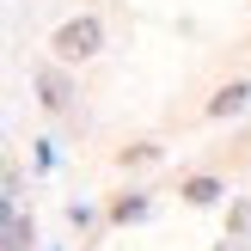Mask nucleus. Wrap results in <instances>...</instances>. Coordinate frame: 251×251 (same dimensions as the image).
I'll return each instance as SVG.
<instances>
[{"label": "nucleus", "instance_id": "obj_1", "mask_svg": "<svg viewBox=\"0 0 251 251\" xmlns=\"http://www.w3.org/2000/svg\"><path fill=\"white\" fill-rule=\"evenodd\" d=\"M98 43H104V25H98V19H68L49 49H55V61H92Z\"/></svg>", "mask_w": 251, "mask_h": 251}, {"label": "nucleus", "instance_id": "obj_2", "mask_svg": "<svg viewBox=\"0 0 251 251\" xmlns=\"http://www.w3.org/2000/svg\"><path fill=\"white\" fill-rule=\"evenodd\" d=\"M251 104V92H245V86L239 80H233V86H221V92L215 98H208V117H239V110Z\"/></svg>", "mask_w": 251, "mask_h": 251}, {"label": "nucleus", "instance_id": "obj_3", "mask_svg": "<svg viewBox=\"0 0 251 251\" xmlns=\"http://www.w3.org/2000/svg\"><path fill=\"white\" fill-rule=\"evenodd\" d=\"M37 92H43V104H49V110H68V98H74V92H68V80H61L55 68L37 74Z\"/></svg>", "mask_w": 251, "mask_h": 251}, {"label": "nucleus", "instance_id": "obj_4", "mask_svg": "<svg viewBox=\"0 0 251 251\" xmlns=\"http://www.w3.org/2000/svg\"><path fill=\"white\" fill-rule=\"evenodd\" d=\"M31 239H37L31 221H25V215H6V245H0V251H31Z\"/></svg>", "mask_w": 251, "mask_h": 251}, {"label": "nucleus", "instance_id": "obj_5", "mask_svg": "<svg viewBox=\"0 0 251 251\" xmlns=\"http://www.w3.org/2000/svg\"><path fill=\"white\" fill-rule=\"evenodd\" d=\"M184 202H196V208L221 202V184H215V178H190V184H184Z\"/></svg>", "mask_w": 251, "mask_h": 251}, {"label": "nucleus", "instance_id": "obj_6", "mask_svg": "<svg viewBox=\"0 0 251 251\" xmlns=\"http://www.w3.org/2000/svg\"><path fill=\"white\" fill-rule=\"evenodd\" d=\"M147 215V196H123L117 208H110V221H141Z\"/></svg>", "mask_w": 251, "mask_h": 251}, {"label": "nucleus", "instance_id": "obj_7", "mask_svg": "<svg viewBox=\"0 0 251 251\" xmlns=\"http://www.w3.org/2000/svg\"><path fill=\"white\" fill-rule=\"evenodd\" d=\"M233 233H251V202H239V208H233Z\"/></svg>", "mask_w": 251, "mask_h": 251}, {"label": "nucleus", "instance_id": "obj_8", "mask_svg": "<svg viewBox=\"0 0 251 251\" xmlns=\"http://www.w3.org/2000/svg\"><path fill=\"white\" fill-rule=\"evenodd\" d=\"M215 251H245V245H239V239H227V245H215Z\"/></svg>", "mask_w": 251, "mask_h": 251}]
</instances>
